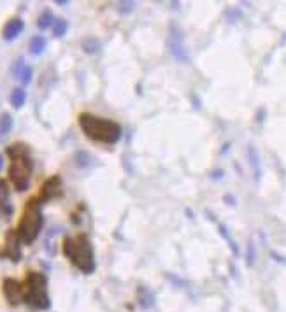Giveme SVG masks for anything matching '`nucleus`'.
<instances>
[{
  "label": "nucleus",
  "mask_w": 286,
  "mask_h": 312,
  "mask_svg": "<svg viewBox=\"0 0 286 312\" xmlns=\"http://www.w3.org/2000/svg\"><path fill=\"white\" fill-rule=\"evenodd\" d=\"M79 128L90 141L100 142V144H116L122 139V127L116 121L98 117L90 112H81L78 117Z\"/></svg>",
  "instance_id": "obj_1"
},
{
  "label": "nucleus",
  "mask_w": 286,
  "mask_h": 312,
  "mask_svg": "<svg viewBox=\"0 0 286 312\" xmlns=\"http://www.w3.org/2000/svg\"><path fill=\"white\" fill-rule=\"evenodd\" d=\"M64 255L71 260V263L83 274H91L95 270L93 247L90 237L86 233H79L76 237H67L62 244Z\"/></svg>",
  "instance_id": "obj_2"
},
{
  "label": "nucleus",
  "mask_w": 286,
  "mask_h": 312,
  "mask_svg": "<svg viewBox=\"0 0 286 312\" xmlns=\"http://www.w3.org/2000/svg\"><path fill=\"white\" fill-rule=\"evenodd\" d=\"M25 303L35 310L49 309V295H47V277L42 272H28L23 282Z\"/></svg>",
  "instance_id": "obj_3"
},
{
  "label": "nucleus",
  "mask_w": 286,
  "mask_h": 312,
  "mask_svg": "<svg viewBox=\"0 0 286 312\" xmlns=\"http://www.w3.org/2000/svg\"><path fill=\"white\" fill-rule=\"evenodd\" d=\"M42 228V202L39 198H30L27 202L21 214L20 225H18V233L25 244H32L37 238L39 232Z\"/></svg>",
  "instance_id": "obj_4"
},
{
  "label": "nucleus",
  "mask_w": 286,
  "mask_h": 312,
  "mask_svg": "<svg viewBox=\"0 0 286 312\" xmlns=\"http://www.w3.org/2000/svg\"><path fill=\"white\" fill-rule=\"evenodd\" d=\"M32 172H34V161L30 155L13 158L9 165V179L18 192H27L32 181Z\"/></svg>",
  "instance_id": "obj_5"
},
{
  "label": "nucleus",
  "mask_w": 286,
  "mask_h": 312,
  "mask_svg": "<svg viewBox=\"0 0 286 312\" xmlns=\"http://www.w3.org/2000/svg\"><path fill=\"white\" fill-rule=\"evenodd\" d=\"M2 293L6 296V300L11 303V305H20L23 302V296H25V289H23V284L20 281L13 277H7L4 279L2 282Z\"/></svg>",
  "instance_id": "obj_6"
},
{
  "label": "nucleus",
  "mask_w": 286,
  "mask_h": 312,
  "mask_svg": "<svg viewBox=\"0 0 286 312\" xmlns=\"http://www.w3.org/2000/svg\"><path fill=\"white\" fill-rule=\"evenodd\" d=\"M21 237L18 230H7L6 233V245H4V256L11 262H20L21 260Z\"/></svg>",
  "instance_id": "obj_7"
},
{
  "label": "nucleus",
  "mask_w": 286,
  "mask_h": 312,
  "mask_svg": "<svg viewBox=\"0 0 286 312\" xmlns=\"http://www.w3.org/2000/svg\"><path fill=\"white\" fill-rule=\"evenodd\" d=\"M64 195V184H62L60 175H53L49 177L41 188V195H39V200L41 202H51L56 200Z\"/></svg>",
  "instance_id": "obj_8"
},
{
  "label": "nucleus",
  "mask_w": 286,
  "mask_h": 312,
  "mask_svg": "<svg viewBox=\"0 0 286 312\" xmlns=\"http://www.w3.org/2000/svg\"><path fill=\"white\" fill-rule=\"evenodd\" d=\"M23 28H25V23L21 18H11V20L6 23V27H4L2 37L6 40H14L21 32H23Z\"/></svg>",
  "instance_id": "obj_9"
},
{
  "label": "nucleus",
  "mask_w": 286,
  "mask_h": 312,
  "mask_svg": "<svg viewBox=\"0 0 286 312\" xmlns=\"http://www.w3.org/2000/svg\"><path fill=\"white\" fill-rule=\"evenodd\" d=\"M0 212L6 216L13 214V205L9 202V186L4 179H0Z\"/></svg>",
  "instance_id": "obj_10"
},
{
  "label": "nucleus",
  "mask_w": 286,
  "mask_h": 312,
  "mask_svg": "<svg viewBox=\"0 0 286 312\" xmlns=\"http://www.w3.org/2000/svg\"><path fill=\"white\" fill-rule=\"evenodd\" d=\"M13 72H14V74H16L21 81H23L25 84L30 83V79H32V67L25 65L23 60H18V61H16V65H14Z\"/></svg>",
  "instance_id": "obj_11"
},
{
  "label": "nucleus",
  "mask_w": 286,
  "mask_h": 312,
  "mask_svg": "<svg viewBox=\"0 0 286 312\" xmlns=\"http://www.w3.org/2000/svg\"><path fill=\"white\" fill-rule=\"evenodd\" d=\"M27 102V91L23 88H14L13 93H11V105L14 109H21Z\"/></svg>",
  "instance_id": "obj_12"
},
{
  "label": "nucleus",
  "mask_w": 286,
  "mask_h": 312,
  "mask_svg": "<svg viewBox=\"0 0 286 312\" xmlns=\"http://www.w3.org/2000/svg\"><path fill=\"white\" fill-rule=\"evenodd\" d=\"M7 155L11 156V160H13V158H18V156H28L30 155V149H28V146L23 144V142H16V144L7 148Z\"/></svg>",
  "instance_id": "obj_13"
},
{
  "label": "nucleus",
  "mask_w": 286,
  "mask_h": 312,
  "mask_svg": "<svg viewBox=\"0 0 286 312\" xmlns=\"http://www.w3.org/2000/svg\"><path fill=\"white\" fill-rule=\"evenodd\" d=\"M47 40L44 35H34L30 40V53L32 54H41L44 49H46Z\"/></svg>",
  "instance_id": "obj_14"
},
{
  "label": "nucleus",
  "mask_w": 286,
  "mask_h": 312,
  "mask_svg": "<svg viewBox=\"0 0 286 312\" xmlns=\"http://www.w3.org/2000/svg\"><path fill=\"white\" fill-rule=\"evenodd\" d=\"M11 130H13V116L6 112L0 116V141H4V137H7Z\"/></svg>",
  "instance_id": "obj_15"
},
{
  "label": "nucleus",
  "mask_w": 286,
  "mask_h": 312,
  "mask_svg": "<svg viewBox=\"0 0 286 312\" xmlns=\"http://www.w3.org/2000/svg\"><path fill=\"white\" fill-rule=\"evenodd\" d=\"M54 25V20H53V13L51 11H44V13L41 14V16L37 18V27L41 28V30H46V28H53Z\"/></svg>",
  "instance_id": "obj_16"
},
{
  "label": "nucleus",
  "mask_w": 286,
  "mask_h": 312,
  "mask_svg": "<svg viewBox=\"0 0 286 312\" xmlns=\"http://www.w3.org/2000/svg\"><path fill=\"white\" fill-rule=\"evenodd\" d=\"M81 46H83L84 53H90V54L97 53V51L100 49V42H98L97 39H93V37H88V39H84Z\"/></svg>",
  "instance_id": "obj_17"
},
{
  "label": "nucleus",
  "mask_w": 286,
  "mask_h": 312,
  "mask_svg": "<svg viewBox=\"0 0 286 312\" xmlns=\"http://www.w3.org/2000/svg\"><path fill=\"white\" fill-rule=\"evenodd\" d=\"M67 28H69V23L65 20H56L53 25V35L54 37H64L67 34Z\"/></svg>",
  "instance_id": "obj_18"
},
{
  "label": "nucleus",
  "mask_w": 286,
  "mask_h": 312,
  "mask_svg": "<svg viewBox=\"0 0 286 312\" xmlns=\"http://www.w3.org/2000/svg\"><path fill=\"white\" fill-rule=\"evenodd\" d=\"M135 9V2H120L118 4V13L122 14H128Z\"/></svg>",
  "instance_id": "obj_19"
},
{
  "label": "nucleus",
  "mask_w": 286,
  "mask_h": 312,
  "mask_svg": "<svg viewBox=\"0 0 286 312\" xmlns=\"http://www.w3.org/2000/svg\"><path fill=\"white\" fill-rule=\"evenodd\" d=\"M56 4H58V6H67L69 2H67V0H58Z\"/></svg>",
  "instance_id": "obj_20"
},
{
  "label": "nucleus",
  "mask_w": 286,
  "mask_h": 312,
  "mask_svg": "<svg viewBox=\"0 0 286 312\" xmlns=\"http://www.w3.org/2000/svg\"><path fill=\"white\" fill-rule=\"evenodd\" d=\"M2 167H4V158L0 155V170H2Z\"/></svg>",
  "instance_id": "obj_21"
}]
</instances>
